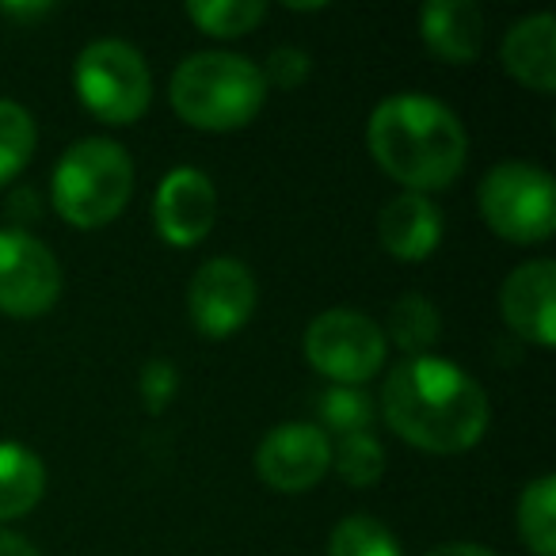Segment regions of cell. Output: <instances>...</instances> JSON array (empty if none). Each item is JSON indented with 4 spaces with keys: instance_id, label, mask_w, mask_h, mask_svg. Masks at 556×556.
<instances>
[{
    "instance_id": "17",
    "label": "cell",
    "mask_w": 556,
    "mask_h": 556,
    "mask_svg": "<svg viewBox=\"0 0 556 556\" xmlns=\"http://www.w3.org/2000/svg\"><path fill=\"white\" fill-rule=\"evenodd\" d=\"M518 533L538 556H556V477H538L518 500Z\"/></svg>"
},
{
    "instance_id": "5",
    "label": "cell",
    "mask_w": 556,
    "mask_h": 556,
    "mask_svg": "<svg viewBox=\"0 0 556 556\" xmlns=\"http://www.w3.org/2000/svg\"><path fill=\"white\" fill-rule=\"evenodd\" d=\"M73 80H77V96L85 100V108L115 126L141 118L153 100V77H149L146 58L123 39L88 42L73 65Z\"/></svg>"
},
{
    "instance_id": "12",
    "label": "cell",
    "mask_w": 556,
    "mask_h": 556,
    "mask_svg": "<svg viewBox=\"0 0 556 556\" xmlns=\"http://www.w3.org/2000/svg\"><path fill=\"white\" fill-rule=\"evenodd\" d=\"M507 325L538 348L556 343V263L530 260L507 275L500 290Z\"/></svg>"
},
{
    "instance_id": "11",
    "label": "cell",
    "mask_w": 556,
    "mask_h": 556,
    "mask_svg": "<svg viewBox=\"0 0 556 556\" xmlns=\"http://www.w3.org/2000/svg\"><path fill=\"white\" fill-rule=\"evenodd\" d=\"M217 222V191L206 172L172 168L156 187V232L172 248H194Z\"/></svg>"
},
{
    "instance_id": "23",
    "label": "cell",
    "mask_w": 556,
    "mask_h": 556,
    "mask_svg": "<svg viewBox=\"0 0 556 556\" xmlns=\"http://www.w3.org/2000/svg\"><path fill=\"white\" fill-rule=\"evenodd\" d=\"M332 462L351 488H370L386 472V450H381V442L370 431L343 434L340 446L332 450Z\"/></svg>"
},
{
    "instance_id": "27",
    "label": "cell",
    "mask_w": 556,
    "mask_h": 556,
    "mask_svg": "<svg viewBox=\"0 0 556 556\" xmlns=\"http://www.w3.org/2000/svg\"><path fill=\"white\" fill-rule=\"evenodd\" d=\"M427 556H495V553L484 545H472V541H450V545H439Z\"/></svg>"
},
{
    "instance_id": "19",
    "label": "cell",
    "mask_w": 556,
    "mask_h": 556,
    "mask_svg": "<svg viewBox=\"0 0 556 556\" xmlns=\"http://www.w3.org/2000/svg\"><path fill=\"white\" fill-rule=\"evenodd\" d=\"M389 336L396 340V348L408 351L412 358H424L427 351L439 343L442 336V317L424 294H404L389 313Z\"/></svg>"
},
{
    "instance_id": "10",
    "label": "cell",
    "mask_w": 556,
    "mask_h": 556,
    "mask_svg": "<svg viewBox=\"0 0 556 556\" xmlns=\"http://www.w3.org/2000/svg\"><path fill=\"white\" fill-rule=\"evenodd\" d=\"M332 465V442L313 424H282L260 442L255 469L275 492H309Z\"/></svg>"
},
{
    "instance_id": "6",
    "label": "cell",
    "mask_w": 556,
    "mask_h": 556,
    "mask_svg": "<svg viewBox=\"0 0 556 556\" xmlns=\"http://www.w3.org/2000/svg\"><path fill=\"white\" fill-rule=\"evenodd\" d=\"M480 214L488 229L515 244H538L556 229V187L538 164L507 161L480 184Z\"/></svg>"
},
{
    "instance_id": "7",
    "label": "cell",
    "mask_w": 556,
    "mask_h": 556,
    "mask_svg": "<svg viewBox=\"0 0 556 556\" xmlns=\"http://www.w3.org/2000/svg\"><path fill=\"white\" fill-rule=\"evenodd\" d=\"M305 358L332 386H363L386 366V332L355 309H328L305 328Z\"/></svg>"
},
{
    "instance_id": "26",
    "label": "cell",
    "mask_w": 556,
    "mask_h": 556,
    "mask_svg": "<svg viewBox=\"0 0 556 556\" xmlns=\"http://www.w3.org/2000/svg\"><path fill=\"white\" fill-rule=\"evenodd\" d=\"M0 556H39V548L27 538H20V533L0 530Z\"/></svg>"
},
{
    "instance_id": "22",
    "label": "cell",
    "mask_w": 556,
    "mask_h": 556,
    "mask_svg": "<svg viewBox=\"0 0 556 556\" xmlns=\"http://www.w3.org/2000/svg\"><path fill=\"white\" fill-rule=\"evenodd\" d=\"M328 556H404L396 538L370 515H351L332 530Z\"/></svg>"
},
{
    "instance_id": "2",
    "label": "cell",
    "mask_w": 556,
    "mask_h": 556,
    "mask_svg": "<svg viewBox=\"0 0 556 556\" xmlns=\"http://www.w3.org/2000/svg\"><path fill=\"white\" fill-rule=\"evenodd\" d=\"M374 161L408 191H442L465 168L469 138L446 103L431 96H389L378 103L366 126Z\"/></svg>"
},
{
    "instance_id": "9",
    "label": "cell",
    "mask_w": 556,
    "mask_h": 556,
    "mask_svg": "<svg viewBox=\"0 0 556 556\" xmlns=\"http://www.w3.org/2000/svg\"><path fill=\"white\" fill-rule=\"evenodd\" d=\"M187 313L206 340H229L255 313V278L240 260L217 255L194 270L187 287Z\"/></svg>"
},
{
    "instance_id": "21",
    "label": "cell",
    "mask_w": 556,
    "mask_h": 556,
    "mask_svg": "<svg viewBox=\"0 0 556 556\" xmlns=\"http://www.w3.org/2000/svg\"><path fill=\"white\" fill-rule=\"evenodd\" d=\"M35 118L27 115L20 103L0 100V184H9L12 176L27 168L35 153Z\"/></svg>"
},
{
    "instance_id": "3",
    "label": "cell",
    "mask_w": 556,
    "mask_h": 556,
    "mask_svg": "<svg viewBox=\"0 0 556 556\" xmlns=\"http://www.w3.org/2000/svg\"><path fill=\"white\" fill-rule=\"evenodd\" d=\"M267 100L263 70L240 54H191L172 77V108L199 130H240Z\"/></svg>"
},
{
    "instance_id": "13",
    "label": "cell",
    "mask_w": 556,
    "mask_h": 556,
    "mask_svg": "<svg viewBox=\"0 0 556 556\" xmlns=\"http://www.w3.org/2000/svg\"><path fill=\"white\" fill-rule=\"evenodd\" d=\"M378 240L389 255L404 263L427 260L442 240V214L427 194L404 191L381 210L378 217Z\"/></svg>"
},
{
    "instance_id": "1",
    "label": "cell",
    "mask_w": 556,
    "mask_h": 556,
    "mask_svg": "<svg viewBox=\"0 0 556 556\" xmlns=\"http://www.w3.org/2000/svg\"><path fill=\"white\" fill-rule=\"evenodd\" d=\"M381 416L404 442L431 454H462L488 427V396L450 358H408L386 378Z\"/></svg>"
},
{
    "instance_id": "18",
    "label": "cell",
    "mask_w": 556,
    "mask_h": 556,
    "mask_svg": "<svg viewBox=\"0 0 556 556\" xmlns=\"http://www.w3.org/2000/svg\"><path fill=\"white\" fill-rule=\"evenodd\" d=\"M313 416H317L320 431H336L343 434H358L370 431L374 424V396L363 393L355 386H328L313 396Z\"/></svg>"
},
{
    "instance_id": "14",
    "label": "cell",
    "mask_w": 556,
    "mask_h": 556,
    "mask_svg": "<svg viewBox=\"0 0 556 556\" xmlns=\"http://www.w3.org/2000/svg\"><path fill=\"white\" fill-rule=\"evenodd\" d=\"M427 50L450 65H465L484 47V16L472 0H431L419 12Z\"/></svg>"
},
{
    "instance_id": "8",
    "label": "cell",
    "mask_w": 556,
    "mask_h": 556,
    "mask_svg": "<svg viewBox=\"0 0 556 556\" xmlns=\"http://www.w3.org/2000/svg\"><path fill=\"white\" fill-rule=\"evenodd\" d=\"M62 294V267L42 240L24 229H0V313L42 317Z\"/></svg>"
},
{
    "instance_id": "24",
    "label": "cell",
    "mask_w": 556,
    "mask_h": 556,
    "mask_svg": "<svg viewBox=\"0 0 556 556\" xmlns=\"http://www.w3.org/2000/svg\"><path fill=\"white\" fill-rule=\"evenodd\" d=\"M179 389V374L168 358H149L141 366V401H146L149 412H164L172 404Z\"/></svg>"
},
{
    "instance_id": "15",
    "label": "cell",
    "mask_w": 556,
    "mask_h": 556,
    "mask_svg": "<svg viewBox=\"0 0 556 556\" xmlns=\"http://www.w3.org/2000/svg\"><path fill=\"white\" fill-rule=\"evenodd\" d=\"M503 65L533 92H556V20L548 12L518 20L503 39Z\"/></svg>"
},
{
    "instance_id": "20",
    "label": "cell",
    "mask_w": 556,
    "mask_h": 556,
    "mask_svg": "<svg viewBox=\"0 0 556 556\" xmlns=\"http://www.w3.org/2000/svg\"><path fill=\"white\" fill-rule=\"evenodd\" d=\"M187 16L206 35L237 39V35L263 24L267 4H263V0H191V4H187Z\"/></svg>"
},
{
    "instance_id": "28",
    "label": "cell",
    "mask_w": 556,
    "mask_h": 556,
    "mask_svg": "<svg viewBox=\"0 0 556 556\" xmlns=\"http://www.w3.org/2000/svg\"><path fill=\"white\" fill-rule=\"evenodd\" d=\"M0 12H9V16H42L47 4H27V9H20V4H0Z\"/></svg>"
},
{
    "instance_id": "16",
    "label": "cell",
    "mask_w": 556,
    "mask_h": 556,
    "mask_svg": "<svg viewBox=\"0 0 556 556\" xmlns=\"http://www.w3.org/2000/svg\"><path fill=\"white\" fill-rule=\"evenodd\" d=\"M47 492V469L20 442H0V522L20 518Z\"/></svg>"
},
{
    "instance_id": "25",
    "label": "cell",
    "mask_w": 556,
    "mask_h": 556,
    "mask_svg": "<svg viewBox=\"0 0 556 556\" xmlns=\"http://www.w3.org/2000/svg\"><path fill=\"white\" fill-rule=\"evenodd\" d=\"M313 62L305 50L298 47H282L275 50V54L267 58V70H263V80L275 88H282V92H290V88H302L305 77H309Z\"/></svg>"
},
{
    "instance_id": "4",
    "label": "cell",
    "mask_w": 556,
    "mask_h": 556,
    "mask_svg": "<svg viewBox=\"0 0 556 556\" xmlns=\"http://www.w3.org/2000/svg\"><path fill=\"white\" fill-rule=\"evenodd\" d=\"M54 206L77 229H100L115 222L134 191V164L118 141L85 138L54 168Z\"/></svg>"
}]
</instances>
